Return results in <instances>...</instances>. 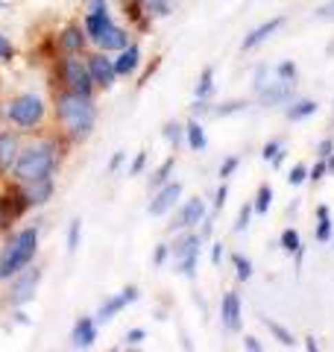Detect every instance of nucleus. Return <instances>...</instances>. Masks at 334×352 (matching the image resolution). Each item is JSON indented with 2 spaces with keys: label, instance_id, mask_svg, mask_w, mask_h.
<instances>
[{
  "label": "nucleus",
  "instance_id": "f257e3e1",
  "mask_svg": "<svg viewBox=\"0 0 334 352\" xmlns=\"http://www.w3.org/2000/svg\"><path fill=\"white\" fill-rule=\"evenodd\" d=\"M56 115H59L71 141H85L97 124L94 100L88 94H76V91H65L56 97Z\"/></svg>",
  "mask_w": 334,
  "mask_h": 352
},
{
  "label": "nucleus",
  "instance_id": "f03ea898",
  "mask_svg": "<svg viewBox=\"0 0 334 352\" xmlns=\"http://www.w3.org/2000/svg\"><path fill=\"white\" fill-rule=\"evenodd\" d=\"M59 162V144L53 138H44L30 144L27 150L18 153L15 159V179L18 182H36V179H50Z\"/></svg>",
  "mask_w": 334,
  "mask_h": 352
},
{
  "label": "nucleus",
  "instance_id": "7ed1b4c3",
  "mask_svg": "<svg viewBox=\"0 0 334 352\" xmlns=\"http://www.w3.org/2000/svg\"><path fill=\"white\" fill-rule=\"evenodd\" d=\"M36 252H38V229L36 226L18 229V232L9 235L6 247L0 250V282H9L15 273H21L27 264H32Z\"/></svg>",
  "mask_w": 334,
  "mask_h": 352
},
{
  "label": "nucleus",
  "instance_id": "20e7f679",
  "mask_svg": "<svg viewBox=\"0 0 334 352\" xmlns=\"http://www.w3.org/2000/svg\"><path fill=\"white\" fill-rule=\"evenodd\" d=\"M44 115H47V106L38 94H18L6 103V118L12 120L21 129H36L44 124Z\"/></svg>",
  "mask_w": 334,
  "mask_h": 352
},
{
  "label": "nucleus",
  "instance_id": "39448f33",
  "mask_svg": "<svg viewBox=\"0 0 334 352\" xmlns=\"http://www.w3.org/2000/svg\"><path fill=\"white\" fill-rule=\"evenodd\" d=\"M199 244H203V238L194 235V232H188L185 238H179L176 244L170 247L173 252V264H176V270L182 273L185 279H194L197 276V261H199Z\"/></svg>",
  "mask_w": 334,
  "mask_h": 352
},
{
  "label": "nucleus",
  "instance_id": "423d86ee",
  "mask_svg": "<svg viewBox=\"0 0 334 352\" xmlns=\"http://www.w3.org/2000/svg\"><path fill=\"white\" fill-rule=\"evenodd\" d=\"M12 285H9V302L12 305H27V302H32L36 300V291H38V282H41V267H27L21 270V273H15L12 279H9Z\"/></svg>",
  "mask_w": 334,
  "mask_h": 352
},
{
  "label": "nucleus",
  "instance_id": "0eeeda50",
  "mask_svg": "<svg viewBox=\"0 0 334 352\" xmlns=\"http://www.w3.org/2000/svg\"><path fill=\"white\" fill-rule=\"evenodd\" d=\"M62 76H65V82H68V91L91 97V91H94L91 71H88L85 59H76V53H71V56L62 62Z\"/></svg>",
  "mask_w": 334,
  "mask_h": 352
},
{
  "label": "nucleus",
  "instance_id": "6e6552de",
  "mask_svg": "<svg viewBox=\"0 0 334 352\" xmlns=\"http://www.w3.org/2000/svg\"><path fill=\"white\" fill-rule=\"evenodd\" d=\"M203 217H205V203L199 200V197H191V200H185L176 208L173 220L167 223V232H188V229H194L197 223H203Z\"/></svg>",
  "mask_w": 334,
  "mask_h": 352
},
{
  "label": "nucleus",
  "instance_id": "1a4fd4ad",
  "mask_svg": "<svg viewBox=\"0 0 334 352\" xmlns=\"http://www.w3.org/2000/svg\"><path fill=\"white\" fill-rule=\"evenodd\" d=\"M293 94H296V82H285V80L264 82V85L258 88L261 106H282V103H291Z\"/></svg>",
  "mask_w": 334,
  "mask_h": 352
},
{
  "label": "nucleus",
  "instance_id": "9d476101",
  "mask_svg": "<svg viewBox=\"0 0 334 352\" xmlns=\"http://www.w3.org/2000/svg\"><path fill=\"white\" fill-rule=\"evenodd\" d=\"M179 197H182V182H164L159 188V194L150 200L147 212L153 217H162V214L170 212V208H176V200H179Z\"/></svg>",
  "mask_w": 334,
  "mask_h": 352
},
{
  "label": "nucleus",
  "instance_id": "9b49d317",
  "mask_svg": "<svg viewBox=\"0 0 334 352\" xmlns=\"http://www.w3.org/2000/svg\"><path fill=\"white\" fill-rule=\"evenodd\" d=\"M85 65H88V71H91L94 85H100V88H111V85H115V80H118L115 62L106 59L103 53H91V56L85 59Z\"/></svg>",
  "mask_w": 334,
  "mask_h": 352
},
{
  "label": "nucleus",
  "instance_id": "f8f14e48",
  "mask_svg": "<svg viewBox=\"0 0 334 352\" xmlns=\"http://www.w3.org/2000/svg\"><path fill=\"white\" fill-rule=\"evenodd\" d=\"M220 326L226 332H241V296L238 291H226L220 300Z\"/></svg>",
  "mask_w": 334,
  "mask_h": 352
},
{
  "label": "nucleus",
  "instance_id": "ddd939ff",
  "mask_svg": "<svg viewBox=\"0 0 334 352\" xmlns=\"http://www.w3.org/2000/svg\"><path fill=\"white\" fill-rule=\"evenodd\" d=\"M135 300H138V288H124L118 296H111V300H106L103 305H100V311H97L94 320H97V323H109V320H115V314H120L129 302H135Z\"/></svg>",
  "mask_w": 334,
  "mask_h": 352
},
{
  "label": "nucleus",
  "instance_id": "4468645a",
  "mask_svg": "<svg viewBox=\"0 0 334 352\" xmlns=\"http://www.w3.org/2000/svg\"><path fill=\"white\" fill-rule=\"evenodd\" d=\"M285 21H287L285 15H276V18H270V21H264L261 27H255V30L249 32V36L241 41V50H252V47H258V44H264L267 38L276 36V32L285 27Z\"/></svg>",
  "mask_w": 334,
  "mask_h": 352
},
{
  "label": "nucleus",
  "instance_id": "2eb2a0df",
  "mask_svg": "<svg viewBox=\"0 0 334 352\" xmlns=\"http://www.w3.org/2000/svg\"><path fill=\"white\" fill-rule=\"evenodd\" d=\"M21 194H24L27 206H44L53 197V176L50 179H36V182H21Z\"/></svg>",
  "mask_w": 334,
  "mask_h": 352
},
{
  "label": "nucleus",
  "instance_id": "dca6fc26",
  "mask_svg": "<svg viewBox=\"0 0 334 352\" xmlns=\"http://www.w3.org/2000/svg\"><path fill=\"white\" fill-rule=\"evenodd\" d=\"M94 340H97V320H91V317H80L74 326V332H71V346L74 349H88V346H94Z\"/></svg>",
  "mask_w": 334,
  "mask_h": 352
},
{
  "label": "nucleus",
  "instance_id": "f3484780",
  "mask_svg": "<svg viewBox=\"0 0 334 352\" xmlns=\"http://www.w3.org/2000/svg\"><path fill=\"white\" fill-rule=\"evenodd\" d=\"M94 41H97L106 53H109V50H124V47H129V32H126L124 27L109 24V27H103V32H100Z\"/></svg>",
  "mask_w": 334,
  "mask_h": 352
},
{
  "label": "nucleus",
  "instance_id": "a211bd4d",
  "mask_svg": "<svg viewBox=\"0 0 334 352\" xmlns=\"http://www.w3.org/2000/svg\"><path fill=\"white\" fill-rule=\"evenodd\" d=\"M18 135L15 132H0V173L12 170L15 168V159H18Z\"/></svg>",
  "mask_w": 334,
  "mask_h": 352
},
{
  "label": "nucleus",
  "instance_id": "6ab92c4d",
  "mask_svg": "<svg viewBox=\"0 0 334 352\" xmlns=\"http://www.w3.org/2000/svg\"><path fill=\"white\" fill-rule=\"evenodd\" d=\"M111 62H115V74L118 76H129L141 65V47L138 44H129V47L120 50V56L111 59Z\"/></svg>",
  "mask_w": 334,
  "mask_h": 352
},
{
  "label": "nucleus",
  "instance_id": "aec40b11",
  "mask_svg": "<svg viewBox=\"0 0 334 352\" xmlns=\"http://www.w3.org/2000/svg\"><path fill=\"white\" fill-rule=\"evenodd\" d=\"M62 47L68 50V53H80L82 47H85V36H82V27H76V24H71V27H65V32H62Z\"/></svg>",
  "mask_w": 334,
  "mask_h": 352
},
{
  "label": "nucleus",
  "instance_id": "412c9836",
  "mask_svg": "<svg viewBox=\"0 0 334 352\" xmlns=\"http://www.w3.org/2000/svg\"><path fill=\"white\" fill-rule=\"evenodd\" d=\"M317 112V100H291V106L285 109L287 120H305Z\"/></svg>",
  "mask_w": 334,
  "mask_h": 352
},
{
  "label": "nucleus",
  "instance_id": "4be33fe9",
  "mask_svg": "<svg viewBox=\"0 0 334 352\" xmlns=\"http://www.w3.org/2000/svg\"><path fill=\"white\" fill-rule=\"evenodd\" d=\"M185 135H188V147H191L194 153H203L205 150V129H203V124L199 120H191V124L185 126Z\"/></svg>",
  "mask_w": 334,
  "mask_h": 352
},
{
  "label": "nucleus",
  "instance_id": "5701e85b",
  "mask_svg": "<svg viewBox=\"0 0 334 352\" xmlns=\"http://www.w3.org/2000/svg\"><path fill=\"white\" fill-rule=\"evenodd\" d=\"M111 24V15L109 12H88L85 15V32L91 36V41L103 32V27H109Z\"/></svg>",
  "mask_w": 334,
  "mask_h": 352
},
{
  "label": "nucleus",
  "instance_id": "b1692460",
  "mask_svg": "<svg viewBox=\"0 0 334 352\" xmlns=\"http://www.w3.org/2000/svg\"><path fill=\"white\" fill-rule=\"evenodd\" d=\"M264 326H267V332H270L276 340H278V344H282V346H293L296 344V340H293V335L291 332H287V329L282 326V323H276V320H270V317H264V320H261Z\"/></svg>",
  "mask_w": 334,
  "mask_h": 352
},
{
  "label": "nucleus",
  "instance_id": "393cba45",
  "mask_svg": "<svg viewBox=\"0 0 334 352\" xmlns=\"http://www.w3.org/2000/svg\"><path fill=\"white\" fill-rule=\"evenodd\" d=\"M194 91H197V100H205V97L214 91V68H211V65L203 71V76H199V82H197Z\"/></svg>",
  "mask_w": 334,
  "mask_h": 352
},
{
  "label": "nucleus",
  "instance_id": "a878e982",
  "mask_svg": "<svg viewBox=\"0 0 334 352\" xmlns=\"http://www.w3.org/2000/svg\"><path fill=\"white\" fill-rule=\"evenodd\" d=\"M317 214H320V223H317V241H322V244H326V241H331V217H329V206H320L317 208Z\"/></svg>",
  "mask_w": 334,
  "mask_h": 352
},
{
  "label": "nucleus",
  "instance_id": "bb28decb",
  "mask_svg": "<svg viewBox=\"0 0 334 352\" xmlns=\"http://www.w3.org/2000/svg\"><path fill=\"white\" fill-rule=\"evenodd\" d=\"M170 170H173V159H164V162L159 164V170L150 176V185H153V188H162L164 182H170Z\"/></svg>",
  "mask_w": 334,
  "mask_h": 352
},
{
  "label": "nucleus",
  "instance_id": "cd10ccee",
  "mask_svg": "<svg viewBox=\"0 0 334 352\" xmlns=\"http://www.w3.org/2000/svg\"><path fill=\"white\" fill-rule=\"evenodd\" d=\"M270 203H273V188H270V185H261L258 197H255V203H252V208H255L258 214H267V212H270Z\"/></svg>",
  "mask_w": 334,
  "mask_h": 352
},
{
  "label": "nucleus",
  "instance_id": "c85d7f7f",
  "mask_svg": "<svg viewBox=\"0 0 334 352\" xmlns=\"http://www.w3.org/2000/svg\"><path fill=\"white\" fill-rule=\"evenodd\" d=\"M80 232H82V220L74 217L71 226H68V252H71V256L80 250Z\"/></svg>",
  "mask_w": 334,
  "mask_h": 352
},
{
  "label": "nucleus",
  "instance_id": "c756f323",
  "mask_svg": "<svg viewBox=\"0 0 334 352\" xmlns=\"http://www.w3.org/2000/svg\"><path fill=\"white\" fill-rule=\"evenodd\" d=\"M232 264H235V270H238V279H241V282H247V279L252 276V261H249V258H243L241 252H235V256H232Z\"/></svg>",
  "mask_w": 334,
  "mask_h": 352
},
{
  "label": "nucleus",
  "instance_id": "7c9ffc66",
  "mask_svg": "<svg viewBox=\"0 0 334 352\" xmlns=\"http://www.w3.org/2000/svg\"><path fill=\"white\" fill-rule=\"evenodd\" d=\"M299 247H302V241H299L296 229H285V232H282V250L285 252H296Z\"/></svg>",
  "mask_w": 334,
  "mask_h": 352
},
{
  "label": "nucleus",
  "instance_id": "2f4dec72",
  "mask_svg": "<svg viewBox=\"0 0 334 352\" xmlns=\"http://www.w3.org/2000/svg\"><path fill=\"white\" fill-rule=\"evenodd\" d=\"M252 203H243L241 206V214H238V220H235V232H247V226H249V220H252Z\"/></svg>",
  "mask_w": 334,
  "mask_h": 352
},
{
  "label": "nucleus",
  "instance_id": "473e14b6",
  "mask_svg": "<svg viewBox=\"0 0 334 352\" xmlns=\"http://www.w3.org/2000/svg\"><path fill=\"white\" fill-rule=\"evenodd\" d=\"M182 135H185V129H182L179 124H173V120H170V124H164V138H167V141H170V144H173V147H179V141H182Z\"/></svg>",
  "mask_w": 334,
  "mask_h": 352
},
{
  "label": "nucleus",
  "instance_id": "72a5a7b5",
  "mask_svg": "<svg viewBox=\"0 0 334 352\" xmlns=\"http://www.w3.org/2000/svg\"><path fill=\"white\" fill-rule=\"evenodd\" d=\"M276 76H278V80H285V82H293V80H296V65H293L291 59L282 62V65L276 68Z\"/></svg>",
  "mask_w": 334,
  "mask_h": 352
},
{
  "label": "nucleus",
  "instance_id": "f704fd0d",
  "mask_svg": "<svg viewBox=\"0 0 334 352\" xmlns=\"http://www.w3.org/2000/svg\"><path fill=\"white\" fill-rule=\"evenodd\" d=\"M243 109H247V103H243V100H232V103H223V106H217V109H211V112H214V115H223V118H226V115H235V112H243Z\"/></svg>",
  "mask_w": 334,
  "mask_h": 352
},
{
  "label": "nucleus",
  "instance_id": "c9c22d12",
  "mask_svg": "<svg viewBox=\"0 0 334 352\" xmlns=\"http://www.w3.org/2000/svg\"><path fill=\"white\" fill-rule=\"evenodd\" d=\"M305 179H308V168H305V164H293L291 173H287V182H291V185H302Z\"/></svg>",
  "mask_w": 334,
  "mask_h": 352
},
{
  "label": "nucleus",
  "instance_id": "e433bc0d",
  "mask_svg": "<svg viewBox=\"0 0 334 352\" xmlns=\"http://www.w3.org/2000/svg\"><path fill=\"white\" fill-rule=\"evenodd\" d=\"M238 164H241V159H238V156L223 159V164H220V179H229V176L238 170Z\"/></svg>",
  "mask_w": 334,
  "mask_h": 352
},
{
  "label": "nucleus",
  "instance_id": "4c0bfd02",
  "mask_svg": "<svg viewBox=\"0 0 334 352\" xmlns=\"http://www.w3.org/2000/svg\"><path fill=\"white\" fill-rule=\"evenodd\" d=\"M9 59H15V47L6 36H0V62H9Z\"/></svg>",
  "mask_w": 334,
  "mask_h": 352
},
{
  "label": "nucleus",
  "instance_id": "58836bf2",
  "mask_svg": "<svg viewBox=\"0 0 334 352\" xmlns=\"http://www.w3.org/2000/svg\"><path fill=\"white\" fill-rule=\"evenodd\" d=\"M226 200H229V185H226V179H223V185H220L217 194H214V212H223Z\"/></svg>",
  "mask_w": 334,
  "mask_h": 352
},
{
  "label": "nucleus",
  "instance_id": "ea45409f",
  "mask_svg": "<svg viewBox=\"0 0 334 352\" xmlns=\"http://www.w3.org/2000/svg\"><path fill=\"white\" fill-rule=\"evenodd\" d=\"M278 150H282V141H267L264 150H261V159L264 162H273V156H276Z\"/></svg>",
  "mask_w": 334,
  "mask_h": 352
},
{
  "label": "nucleus",
  "instance_id": "a19ab883",
  "mask_svg": "<svg viewBox=\"0 0 334 352\" xmlns=\"http://www.w3.org/2000/svg\"><path fill=\"white\" fill-rule=\"evenodd\" d=\"M331 153H334V141H331V138H322L320 147H317V156H320V159H329Z\"/></svg>",
  "mask_w": 334,
  "mask_h": 352
},
{
  "label": "nucleus",
  "instance_id": "79ce46f5",
  "mask_svg": "<svg viewBox=\"0 0 334 352\" xmlns=\"http://www.w3.org/2000/svg\"><path fill=\"white\" fill-rule=\"evenodd\" d=\"M326 173H329V170H326V159H320V162H317V168L308 173V179H311V182H320Z\"/></svg>",
  "mask_w": 334,
  "mask_h": 352
},
{
  "label": "nucleus",
  "instance_id": "37998d69",
  "mask_svg": "<svg viewBox=\"0 0 334 352\" xmlns=\"http://www.w3.org/2000/svg\"><path fill=\"white\" fill-rule=\"evenodd\" d=\"M317 18H322V21H334V0H329V3H322V6L317 9Z\"/></svg>",
  "mask_w": 334,
  "mask_h": 352
},
{
  "label": "nucleus",
  "instance_id": "c03bdc74",
  "mask_svg": "<svg viewBox=\"0 0 334 352\" xmlns=\"http://www.w3.org/2000/svg\"><path fill=\"white\" fill-rule=\"evenodd\" d=\"M144 164H147V153H138L135 162H132V168H129V176H138L144 170Z\"/></svg>",
  "mask_w": 334,
  "mask_h": 352
},
{
  "label": "nucleus",
  "instance_id": "a18cd8bd",
  "mask_svg": "<svg viewBox=\"0 0 334 352\" xmlns=\"http://www.w3.org/2000/svg\"><path fill=\"white\" fill-rule=\"evenodd\" d=\"M167 252H170V247H167V244H159V250H155V256H153V264H155V267H159V264H164Z\"/></svg>",
  "mask_w": 334,
  "mask_h": 352
},
{
  "label": "nucleus",
  "instance_id": "49530a36",
  "mask_svg": "<svg viewBox=\"0 0 334 352\" xmlns=\"http://www.w3.org/2000/svg\"><path fill=\"white\" fill-rule=\"evenodd\" d=\"M144 338H147V332H144V329H132V332H126V340H129V344H141Z\"/></svg>",
  "mask_w": 334,
  "mask_h": 352
},
{
  "label": "nucleus",
  "instance_id": "de8ad7c7",
  "mask_svg": "<svg viewBox=\"0 0 334 352\" xmlns=\"http://www.w3.org/2000/svg\"><path fill=\"white\" fill-rule=\"evenodd\" d=\"M243 349H249V352H261V344H258V338L247 335V338H243Z\"/></svg>",
  "mask_w": 334,
  "mask_h": 352
},
{
  "label": "nucleus",
  "instance_id": "09e8293b",
  "mask_svg": "<svg viewBox=\"0 0 334 352\" xmlns=\"http://www.w3.org/2000/svg\"><path fill=\"white\" fill-rule=\"evenodd\" d=\"M220 261H223V244H214V247H211V264L217 267Z\"/></svg>",
  "mask_w": 334,
  "mask_h": 352
},
{
  "label": "nucleus",
  "instance_id": "8fccbe9b",
  "mask_svg": "<svg viewBox=\"0 0 334 352\" xmlns=\"http://www.w3.org/2000/svg\"><path fill=\"white\" fill-rule=\"evenodd\" d=\"M88 12H109V3H106V0H91Z\"/></svg>",
  "mask_w": 334,
  "mask_h": 352
},
{
  "label": "nucleus",
  "instance_id": "3c124183",
  "mask_svg": "<svg viewBox=\"0 0 334 352\" xmlns=\"http://www.w3.org/2000/svg\"><path fill=\"white\" fill-rule=\"evenodd\" d=\"M124 159H126V153H115V159H111V164H109V170H111V173H115V170L120 168V162H124Z\"/></svg>",
  "mask_w": 334,
  "mask_h": 352
},
{
  "label": "nucleus",
  "instance_id": "603ef678",
  "mask_svg": "<svg viewBox=\"0 0 334 352\" xmlns=\"http://www.w3.org/2000/svg\"><path fill=\"white\" fill-rule=\"evenodd\" d=\"M326 170H329V173H331V176H334V153H331V156H329V159H326Z\"/></svg>",
  "mask_w": 334,
  "mask_h": 352
},
{
  "label": "nucleus",
  "instance_id": "864d4df0",
  "mask_svg": "<svg viewBox=\"0 0 334 352\" xmlns=\"http://www.w3.org/2000/svg\"><path fill=\"white\" fill-rule=\"evenodd\" d=\"M3 6H6V3H3V0H0V9H3Z\"/></svg>",
  "mask_w": 334,
  "mask_h": 352
},
{
  "label": "nucleus",
  "instance_id": "5fc2aeb1",
  "mask_svg": "<svg viewBox=\"0 0 334 352\" xmlns=\"http://www.w3.org/2000/svg\"><path fill=\"white\" fill-rule=\"evenodd\" d=\"M0 226H3V217H0Z\"/></svg>",
  "mask_w": 334,
  "mask_h": 352
},
{
  "label": "nucleus",
  "instance_id": "6e6d98bb",
  "mask_svg": "<svg viewBox=\"0 0 334 352\" xmlns=\"http://www.w3.org/2000/svg\"><path fill=\"white\" fill-rule=\"evenodd\" d=\"M331 238H334V232H331Z\"/></svg>",
  "mask_w": 334,
  "mask_h": 352
}]
</instances>
